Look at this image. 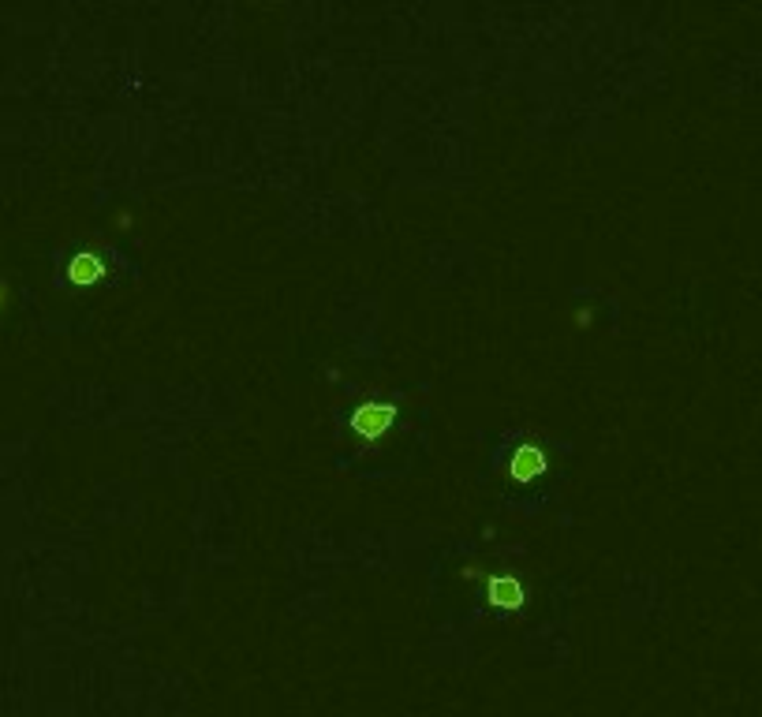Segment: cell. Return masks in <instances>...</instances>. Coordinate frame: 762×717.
Wrapping results in <instances>:
<instances>
[{
    "label": "cell",
    "mask_w": 762,
    "mask_h": 717,
    "mask_svg": "<svg viewBox=\"0 0 762 717\" xmlns=\"http://www.w3.org/2000/svg\"><path fill=\"white\" fill-rule=\"evenodd\" d=\"M396 419V408L393 404H363V408H355L352 415V430L363 437H381Z\"/></svg>",
    "instance_id": "1"
},
{
    "label": "cell",
    "mask_w": 762,
    "mask_h": 717,
    "mask_svg": "<svg viewBox=\"0 0 762 717\" xmlns=\"http://www.w3.org/2000/svg\"><path fill=\"white\" fill-rule=\"evenodd\" d=\"M508 471H512V478H520V482L538 478L546 471V456H542V449H535V445H520L516 456H512V464H508Z\"/></svg>",
    "instance_id": "2"
},
{
    "label": "cell",
    "mask_w": 762,
    "mask_h": 717,
    "mask_svg": "<svg viewBox=\"0 0 762 717\" xmlns=\"http://www.w3.org/2000/svg\"><path fill=\"white\" fill-rule=\"evenodd\" d=\"M490 602H494L497 609H520L523 605V587L512 576L490 579Z\"/></svg>",
    "instance_id": "3"
},
{
    "label": "cell",
    "mask_w": 762,
    "mask_h": 717,
    "mask_svg": "<svg viewBox=\"0 0 762 717\" xmlns=\"http://www.w3.org/2000/svg\"><path fill=\"white\" fill-rule=\"evenodd\" d=\"M101 273H105V266H101L98 254H75V258H71L68 277L75 284H94V281H101Z\"/></svg>",
    "instance_id": "4"
}]
</instances>
